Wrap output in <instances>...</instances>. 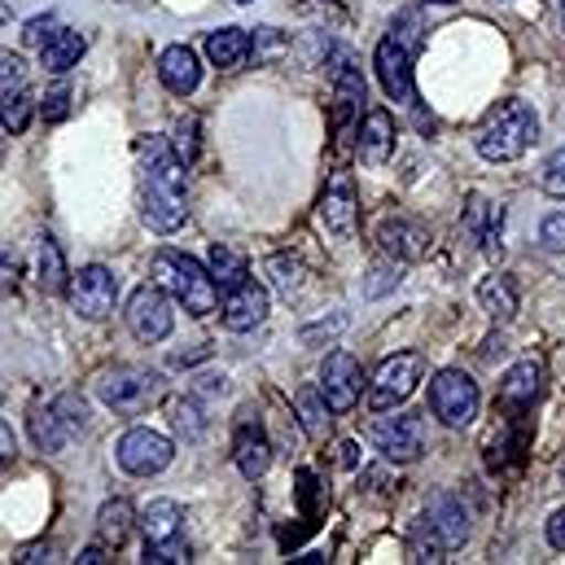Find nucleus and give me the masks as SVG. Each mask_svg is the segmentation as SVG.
I'll return each instance as SVG.
<instances>
[{
	"mask_svg": "<svg viewBox=\"0 0 565 565\" xmlns=\"http://www.w3.org/2000/svg\"><path fill=\"white\" fill-rule=\"evenodd\" d=\"M84 49H88V40H84L79 31H57V35H53V40L40 49V62H44V71H53V75H66L71 66H79Z\"/></svg>",
	"mask_w": 565,
	"mask_h": 565,
	"instance_id": "25",
	"label": "nucleus"
},
{
	"mask_svg": "<svg viewBox=\"0 0 565 565\" xmlns=\"http://www.w3.org/2000/svg\"><path fill=\"white\" fill-rule=\"evenodd\" d=\"M259 40H264V53H259V62H277L285 53V40L277 26H259Z\"/></svg>",
	"mask_w": 565,
	"mask_h": 565,
	"instance_id": "42",
	"label": "nucleus"
},
{
	"mask_svg": "<svg viewBox=\"0 0 565 565\" xmlns=\"http://www.w3.org/2000/svg\"><path fill=\"white\" fill-rule=\"evenodd\" d=\"M298 500H302V509H307V513H316V509L324 504V491L316 487V473H307V469L298 473Z\"/></svg>",
	"mask_w": 565,
	"mask_h": 565,
	"instance_id": "40",
	"label": "nucleus"
},
{
	"mask_svg": "<svg viewBox=\"0 0 565 565\" xmlns=\"http://www.w3.org/2000/svg\"><path fill=\"white\" fill-rule=\"evenodd\" d=\"M171 324H175V316H171L167 294L153 289V285H141V289L132 294V302H128V329H132L141 342H162V338L171 333Z\"/></svg>",
	"mask_w": 565,
	"mask_h": 565,
	"instance_id": "12",
	"label": "nucleus"
},
{
	"mask_svg": "<svg viewBox=\"0 0 565 565\" xmlns=\"http://www.w3.org/2000/svg\"><path fill=\"white\" fill-rule=\"evenodd\" d=\"M360 102H364V75L351 57H342L333 66V128H338V137L351 124V115L360 110Z\"/></svg>",
	"mask_w": 565,
	"mask_h": 565,
	"instance_id": "20",
	"label": "nucleus"
},
{
	"mask_svg": "<svg viewBox=\"0 0 565 565\" xmlns=\"http://www.w3.org/2000/svg\"><path fill=\"white\" fill-rule=\"evenodd\" d=\"M425 522L434 526V535H438L447 548H460L465 535H469V513H465V504H460L451 491L429 495V504H425Z\"/></svg>",
	"mask_w": 565,
	"mask_h": 565,
	"instance_id": "19",
	"label": "nucleus"
},
{
	"mask_svg": "<svg viewBox=\"0 0 565 565\" xmlns=\"http://www.w3.org/2000/svg\"><path fill=\"white\" fill-rule=\"evenodd\" d=\"M360 386H364V373H360V360L347 355V351H333L320 369V395L329 404V413H351L360 404Z\"/></svg>",
	"mask_w": 565,
	"mask_h": 565,
	"instance_id": "11",
	"label": "nucleus"
},
{
	"mask_svg": "<svg viewBox=\"0 0 565 565\" xmlns=\"http://www.w3.org/2000/svg\"><path fill=\"white\" fill-rule=\"evenodd\" d=\"M268 277H273V285L289 298V294H298V285H302V268H298V259H289V255H273V259H268Z\"/></svg>",
	"mask_w": 565,
	"mask_h": 565,
	"instance_id": "31",
	"label": "nucleus"
},
{
	"mask_svg": "<svg viewBox=\"0 0 565 565\" xmlns=\"http://www.w3.org/2000/svg\"><path fill=\"white\" fill-rule=\"evenodd\" d=\"M373 443L386 460L395 465H413L425 451V425L422 417H386L373 425Z\"/></svg>",
	"mask_w": 565,
	"mask_h": 565,
	"instance_id": "14",
	"label": "nucleus"
},
{
	"mask_svg": "<svg viewBox=\"0 0 565 565\" xmlns=\"http://www.w3.org/2000/svg\"><path fill=\"white\" fill-rule=\"evenodd\" d=\"M264 316H268V289L255 281L237 285V289H228V298H224V329H233V333H250L255 324H264Z\"/></svg>",
	"mask_w": 565,
	"mask_h": 565,
	"instance_id": "18",
	"label": "nucleus"
},
{
	"mask_svg": "<svg viewBox=\"0 0 565 565\" xmlns=\"http://www.w3.org/2000/svg\"><path fill=\"white\" fill-rule=\"evenodd\" d=\"M233 456H237V469H242L246 478H264V473H268V465H273V443H268L264 425L250 422V413H242V422H237Z\"/></svg>",
	"mask_w": 565,
	"mask_h": 565,
	"instance_id": "17",
	"label": "nucleus"
},
{
	"mask_svg": "<svg viewBox=\"0 0 565 565\" xmlns=\"http://www.w3.org/2000/svg\"><path fill=\"white\" fill-rule=\"evenodd\" d=\"M171 456H175V447H171V438L167 434H158V429H128L124 438H119V465L128 469V473H137V478H153V473H162L167 465H171Z\"/></svg>",
	"mask_w": 565,
	"mask_h": 565,
	"instance_id": "10",
	"label": "nucleus"
},
{
	"mask_svg": "<svg viewBox=\"0 0 565 565\" xmlns=\"http://www.w3.org/2000/svg\"><path fill=\"white\" fill-rule=\"evenodd\" d=\"M18 88H26V66L18 53H0V97L18 93Z\"/></svg>",
	"mask_w": 565,
	"mask_h": 565,
	"instance_id": "35",
	"label": "nucleus"
},
{
	"mask_svg": "<svg viewBox=\"0 0 565 565\" xmlns=\"http://www.w3.org/2000/svg\"><path fill=\"white\" fill-rule=\"evenodd\" d=\"M66 294H71L75 316H84V320H106V316L115 311V302H119V281H115L110 268L93 264V268H79V273L71 277Z\"/></svg>",
	"mask_w": 565,
	"mask_h": 565,
	"instance_id": "9",
	"label": "nucleus"
},
{
	"mask_svg": "<svg viewBox=\"0 0 565 565\" xmlns=\"http://www.w3.org/2000/svg\"><path fill=\"white\" fill-rule=\"evenodd\" d=\"M141 215L153 233H175L189 220L184 202V162L162 145H149L141 171Z\"/></svg>",
	"mask_w": 565,
	"mask_h": 565,
	"instance_id": "1",
	"label": "nucleus"
},
{
	"mask_svg": "<svg viewBox=\"0 0 565 565\" xmlns=\"http://www.w3.org/2000/svg\"><path fill=\"white\" fill-rule=\"evenodd\" d=\"M18 289V259L9 250H0V298H9Z\"/></svg>",
	"mask_w": 565,
	"mask_h": 565,
	"instance_id": "43",
	"label": "nucleus"
},
{
	"mask_svg": "<svg viewBox=\"0 0 565 565\" xmlns=\"http://www.w3.org/2000/svg\"><path fill=\"white\" fill-rule=\"evenodd\" d=\"M175 429H180L184 438H198V434H202V417H198V404H193V399H180V404H175Z\"/></svg>",
	"mask_w": 565,
	"mask_h": 565,
	"instance_id": "38",
	"label": "nucleus"
},
{
	"mask_svg": "<svg viewBox=\"0 0 565 565\" xmlns=\"http://www.w3.org/2000/svg\"><path fill=\"white\" fill-rule=\"evenodd\" d=\"M141 531H145V562L149 565H167V562H189V548H184V513L175 500H153L141 513Z\"/></svg>",
	"mask_w": 565,
	"mask_h": 565,
	"instance_id": "5",
	"label": "nucleus"
},
{
	"mask_svg": "<svg viewBox=\"0 0 565 565\" xmlns=\"http://www.w3.org/2000/svg\"><path fill=\"white\" fill-rule=\"evenodd\" d=\"M478 302H482V311L491 320H513L518 316V289H513L509 277H487L478 285Z\"/></svg>",
	"mask_w": 565,
	"mask_h": 565,
	"instance_id": "28",
	"label": "nucleus"
},
{
	"mask_svg": "<svg viewBox=\"0 0 565 565\" xmlns=\"http://www.w3.org/2000/svg\"><path fill=\"white\" fill-rule=\"evenodd\" d=\"M377 242H382V250L386 255H395L399 264H413V259H422L425 255V237L417 224H408V220H386L382 228H377Z\"/></svg>",
	"mask_w": 565,
	"mask_h": 565,
	"instance_id": "22",
	"label": "nucleus"
},
{
	"mask_svg": "<svg viewBox=\"0 0 565 565\" xmlns=\"http://www.w3.org/2000/svg\"><path fill=\"white\" fill-rule=\"evenodd\" d=\"M540 386H544V364H540V360H522V364H513V369L504 373L495 408H500V413H526V408L540 399Z\"/></svg>",
	"mask_w": 565,
	"mask_h": 565,
	"instance_id": "16",
	"label": "nucleus"
},
{
	"mask_svg": "<svg viewBox=\"0 0 565 565\" xmlns=\"http://www.w3.org/2000/svg\"><path fill=\"white\" fill-rule=\"evenodd\" d=\"M206 57H211L220 71H237V66L250 57V31H242V26L211 31V35H206Z\"/></svg>",
	"mask_w": 565,
	"mask_h": 565,
	"instance_id": "23",
	"label": "nucleus"
},
{
	"mask_svg": "<svg viewBox=\"0 0 565 565\" xmlns=\"http://www.w3.org/2000/svg\"><path fill=\"white\" fill-rule=\"evenodd\" d=\"M562 26H565V0H562Z\"/></svg>",
	"mask_w": 565,
	"mask_h": 565,
	"instance_id": "50",
	"label": "nucleus"
},
{
	"mask_svg": "<svg viewBox=\"0 0 565 565\" xmlns=\"http://www.w3.org/2000/svg\"><path fill=\"white\" fill-rule=\"evenodd\" d=\"M158 75H162V84H167L175 97H189V93L198 88V79H202L198 53H193L189 44H171V49L158 57Z\"/></svg>",
	"mask_w": 565,
	"mask_h": 565,
	"instance_id": "21",
	"label": "nucleus"
},
{
	"mask_svg": "<svg viewBox=\"0 0 565 565\" xmlns=\"http://www.w3.org/2000/svg\"><path fill=\"white\" fill-rule=\"evenodd\" d=\"M422 373H425V360L417 355V351H399V355H391V360L377 369V377H373L369 408H373V413H391L395 404H404V399L417 391Z\"/></svg>",
	"mask_w": 565,
	"mask_h": 565,
	"instance_id": "8",
	"label": "nucleus"
},
{
	"mask_svg": "<svg viewBox=\"0 0 565 565\" xmlns=\"http://www.w3.org/2000/svg\"><path fill=\"white\" fill-rule=\"evenodd\" d=\"M13 465V429L0 422V469H9Z\"/></svg>",
	"mask_w": 565,
	"mask_h": 565,
	"instance_id": "45",
	"label": "nucleus"
},
{
	"mask_svg": "<svg viewBox=\"0 0 565 565\" xmlns=\"http://www.w3.org/2000/svg\"><path fill=\"white\" fill-rule=\"evenodd\" d=\"M153 273H158V281L162 289H171L175 294V302L189 311V316H211L215 307H220V285L211 277V268H202L198 259H189V255H180V250H162L158 259H153Z\"/></svg>",
	"mask_w": 565,
	"mask_h": 565,
	"instance_id": "3",
	"label": "nucleus"
},
{
	"mask_svg": "<svg viewBox=\"0 0 565 565\" xmlns=\"http://www.w3.org/2000/svg\"><path fill=\"white\" fill-rule=\"evenodd\" d=\"M206 268H211V277H215V285H220V289H237V285L250 281L246 255H242V250H233V246H224V242H215V246H211Z\"/></svg>",
	"mask_w": 565,
	"mask_h": 565,
	"instance_id": "27",
	"label": "nucleus"
},
{
	"mask_svg": "<svg viewBox=\"0 0 565 565\" xmlns=\"http://www.w3.org/2000/svg\"><path fill=\"white\" fill-rule=\"evenodd\" d=\"M540 137V119L526 102H504L487 115V124L478 128V153L487 162H513L522 158Z\"/></svg>",
	"mask_w": 565,
	"mask_h": 565,
	"instance_id": "2",
	"label": "nucleus"
},
{
	"mask_svg": "<svg viewBox=\"0 0 565 565\" xmlns=\"http://www.w3.org/2000/svg\"><path fill=\"white\" fill-rule=\"evenodd\" d=\"M540 242H544L548 250H565V211H562V215H548V220H544Z\"/></svg>",
	"mask_w": 565,
	"mask_h": 565,
	"instance_id": "41",
	"label": "nucleus"
},
{
	"mask_svg": "<svg viewBox=\"0 0 565 565\" xmlns=\"http://www.w3.org/2000/svg\"><path fill=\"white\" fill-rule=\"evenodd\" d=\"M57 31H62V26H57V18H31V22H26V44L44 49V44H49Z\"/></svg>",
	"mask_w": 565,
	"mask_h": 565,
	"instance_id": "39",
	"label": "nucleus"
},
{
	"mask_svg": "<svg viewBox=\"0 0 565 565\" xmlns=\"http://www.w3.org/2000/svg\"><path fill=\"white\" fill-rule=\"evenodd\" d=\"M434 4H456V0H434Z\"/></svg>",
	"mask_w": 565,
	"mask_h": 565,
	"instance_id": "49",
	"label": "nucleus"
},
{
	"mask_svg": "<svg viewBox=\"0 0 565 565\" xmlns=\"http://www.w3.org/2000/svg\"><path fill=\"white\" fill-rule=\"evenodd\" d=\"M132 522H137V513H132L128 500H106L102 513H97V540H102L106 548H119V544L132 535Z\"/></svg>",
	"mask_w": 565,
	"mask_h": 565,
	"instance_id": "26",
	"label": "nucleus"
},
{
	"mask_svg": "<svg viewBox=\"0 0 565 565\" xmlns=\"http://www.w3.org/2000/svg\"><path fill=\"white\" fill-rule=\"evenodd\" d=\"M338 465H342V469L355 465V443H338Z\"/></svg>",
	"mask_w": 565,
	"mask_h": 565,
	"instance_id": "47",
	"label": "nucleus"
},
{
	"mask_svg": "<svg viewBox=\"0 0 565 565\" xmlns=\"http://www.w3.org/2000/svg\"><path fill=\"white\" fill-rule=\"evenodd\" d=\"M557 373H562V386H565V351L557 355Z\"/></svg>",
	"mask_w": 565,
	"mask_h": 565,
	"instance_id": "48",
	"label": "nucleus"
},
{
	"mask_svg": "<svg viewBox=\"0 0 565 565\" xmlns=\"http://www.w3.org/2000/svg\"><path fill=\"white\" fill-rule=\"evenodd\" d=\"M66 110H71V84H57V88L44 97V119H49V124H62Z\"/></svg>",
	"mask_w": 565,
	"mask_h": 565,
	"instance_id": "37",
	"label": "nucleus"
},
{
	"mask_svg": "<svg viewBox=\"0 0 565 565\" xmlns=\"http://www.w3.org/2000/svg\"><path fill=\"white\" fill-rule=\"evenodd\" d=\"M373 62H377V79H382L386 97L391 102H408L413 97V49L399 44L395 35H386L377 44V57Z\"/></svg>",
	"mask_w": 565,
	"mask_h": 565,
	"instance_id": "15",
	"label": "nucleus"
},
{
	"mask_svg": "<svg viewBox=\"0 0 565 565\" xmlns=\"http://www.w3.org/2000/svg\"><path fill=\"white\" fill-rule=\"evenodd\" d=\"M548 544L565 553V509H557V513H553V522H548Z\"/></svg>",
	"mask_w": 565,
	"mask_h": 565,
	"instance_id": "44",
	"label": "nucleus"
},
{
	"mask_svg": "<svg viewBox=\"0 0 565 565\" xmlns=\"http://www.w3.org/2000/svg\"><path fill=\"white\" fill-rule=\"evenodd\" d=\"M171 153H175L184 167L198 158V119H193V115H184V119L175 124V132H171Z\"/></svg>",
	"mask_w": 565,
	"mask_h": 565,
	"instance_id": "33",
	"label": "nucleus"
},
{
	"mask_svg": "<svg viewBox=\"0 0 565 565\" xmlns=\"http://www.w3.org/2000/svg\"><path fill=\"white\" fill-rule=\"evenodd\" d=\"M31 115H35V97L26 93V88H18V93H4L0 97V124H4V132H26V124H31Z\"/></svg>",
	"mask_w": 565,
	"mask_h": 565,
	"instance_id": "30",
	"label": "nucleus"
},
{
	"mask_svg": "<svg viewBox=\"0 0 565 565\" xmlns=\"http://www.w3.org/2000/svg\"><path fill=\"white\" fill-rule=\"evenodd\" d=\"M298 408H302V425H307L311 434H320V429L329 425V417H324V408H329V404H324L320 386H316V391H302V395H298Z\"/></svg>",
	"mask_w": 565,
	"mask_h": 565,
	"instance_id": "34",
	"label": "nucleus"
},
{
	"mask_svg": "<svg viewBox=\"0 0 565 565\" xmlns=\"http://www.w3.org/2000/svg\"><path fill=\"white\" fill-rule=\"evenodd\" d=\"M88 408L79 395H57L53 404H35L31 408V438L40 451H62L75 434H84Z\"/></svg>",
	"mask_w": 565,
	"mask_h": 565,
	"instance_id": "6",
	"label": "nucleus"
},
{
	"mask_svg": "<svg viewBox=\"0 0 565 565\" xmlns=\"http://www.w3.org/2000/svg\"><path fill=\"white\" fill-rule=\"evenodd\" d=\"M540 184H544V193H553V198H565V145L544 162V175H540Z\"/></svg>",
	"mask_w": 565,
	"mask_h": 565,
	"instance_id": "36",
	"label": "nucleus"
},
{
	"mask_svg": "<svg viewBox=\"0 0 565 565\" xmlns=\"http://www.w3.org/2000/svg\"><path fill=\"white\" fill-rule=\"evenodd\" d=\"M79 562H84V565L106 562V544H93V548H84V553H79Z\"/></svg>",
	"mask_w": 565,
	"mask_h": 565,
	"instance_id": "46",
	"label": "nucleus"
},
{
	"mask_svg": "<svg viewBox=\"0 0 565 565\" xmlns=\"http://www.w3.org/2000/svg\"><path fill=\"white\" fill-rule=\"evenodd\" d=\"M320 220H324V228L338 233V237H351V233H355V220H360V193H355L351 171H333V180L324 184Z\"/></svg>",
	"mask_w": 565,
	"mask_h": 565,
	"instance_id": "13",
	"label": "nucleus"
},
{
	"mask_svg": "<svg viewBox=\"0 0 565 565\" xmlns=\"http://www.w3.org/2000/svg\"><path fill=\"white\" fill-rule=\"evenodd\" d=\"M35 268H40V289H44V294L66 289V259H62V246H57L53 237H40V246H35Z\"/></svg>",
	"mask_w": 565,
	"mask_h": 565,
	"instance_id": "29",
	"label": "nucleus"
},
{
	"mask_svg": "<svg viewBox=\"0 0 565 565\" xmlns=\"http://www.w3.org/2000/svg\"><path fill=\"white\" fill-rule=\"evenodd\" d=\"M242 4H250V0H242Z\"/></svg>",
	"mask_w": 565,
	"mask_h": 565,
	"instance_id": "51",
	"label": "nucleus"
},
{
	"mask_svg": "<svg viewBox=\"0 0 565 565\" xmlns=\"http://www.w3.org/2000/svg\"><path fill=\"white\" fill-rule=\"evenodd\" d=\"M429 408H434V417L443 425L465 429V425L478 417V386H473V377L469 373H456V369L438 373L429 382Z\"/></svg>",
	"mask_w": 565,
	"mask_h": 565,
	"instance_id": "7",
	"label": "nucleus"
},
{
	"mask_svg": "<svg viewBox=\"0 0 565 565\" xmlns=\"http://www.w3.org/2000/svg\"><path fill=\"white\" fill-rule=\"evenodd\" d=\"M395 149V119L386 110H369L364 128H360V153L364 162H386Z\"/></svg>",
	"mask_w": 565,
	"mask_h": 565,
	"instance_id": "24",
	"label": "nucleus"
},
{
	"mask_svg": "<svg viewBox=\"0 0 565 565\" xmlns=\"http://www.w3.org/2000/svg\"><path fill=\"white\" fill-rule=\"evenodd\" d=\"M162 395V377L153 369H137V364H119L97 373V399L115 413H141Z\"/></svg>",
	"mask_w": 565,
	"mask_h": 565,
	"instance_id": "4",
	"label": "nucleus"
},
{
	"mask_svg": "<svg viewBox=\"0 0 565 565\" xmlns=\"http://www.w3.org/2000/svg\"><path fill=\"white\" fill-rule=\"evenodd\" d=\"M408 553H413V562H443L447 544L434 535V526H429V522H422V526L413 531V544H408Z\"/></svg>",
	"mask_w": 565,
	"mask_h": 565,
	"instance_id": "32",
	"label": "nucleus"
}]
</instances>
